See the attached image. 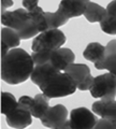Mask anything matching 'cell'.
I'll use <instances>...</instances> for the list:
<instances>
[{"label": "cell", "instance_id": "6da1fadb", "mask_svg": "<svg viewBox=\"0 0 116 129\" xmlns=\"http://www.w3.org/2000/svg\"><path fill=\"white\" fill-rule=\"evenodd\" d=\"M33 69L34 63L31 55L23 48H13L1 57V79L10 85L26 82Z\"/></svg>", "mask_w": 116, "mask_h": 129}, {"label": "cell", "instance_id": "7a4b0ae2", "mask_svg": "<svg viewBox=\"0 0 116 129\" xmlns=\"http://www.w3.org/2000/svg\"><path fill=\"white\" fill-rule=\"evenodd\" d=\"M1 24L15 30L22 40L33 38L39 34L34 19L25 9H17L12 12H2Z\"/></svg>", "mask_w": 116, "mask_h": 129}, {"label": "cell", "instance_id": "3957f363", "mask_svg": "<svg viewBox=\"0 0 116 129\" xmlns=\"http://www.w3.org/2000/svg\"><path fill=\"white\" fill-rule=\"evenodd\" d=\"M76 85L66 72L61 71L55 73L53 76L40 86V89L49 98H60L74 94L76 90Z\"/></svg>", "mask_w": 116, "mask_h": 129}, {"label": "cell", "instance_id": "277c9868", "mask_svg": "<svg viewBox=\"0 0 116 129\" xmlns=\"http://www.w3.org/2000/svg\"><path fill=\"white\" fill-rule=\"evenodd\" d=\"M89 90L94 98L104 100L114 99L116 96V75L109 72L96 76Z\"/></svg>", "mask_w": 116, "mask_h": 129}, {"label": "cell", "instance_id": "5b68a950", "mask_svg": "<svg viewBox=\"0 0 116 129\" xmlns=\"http://www.w3.org/2000/svg\"><path fill=\"white\" fill-rule=\"evenodd\" d=\"M65 43H66L65 34L58 29H53V30L41 32L33 40L31 48H32L33 52L54 51L62 46Z\"/></svg>", "mask_w": 116, "mask_h": 129}, {"label": "cell", "instance_id": "8992f818", "mask_svg": "<svg viewBox=\"0 0 116 129\" xmlns=\"http://www.w3.org/2000/svg\"><path fill=\"white\" fill-rule=\"evenodd\" d=\"M40 120L43 126L46 128L70 129L69 119H68V110L62 104H56L52 108L50 107Z\"/></svg>", "mask_w": 116, "mask_h": 129}, {"label": "cell", "instance_id": "52a82bcc", "mask_svg": "<svg viewBox=\"0 0 116 129\" xmlns=\"http://www.w3.org/2000/svg\"><path fill=\"white\" fill-rule=\"evenodd\" d=\"M65 72L73 80V82L80 90H89L94 78L87 64L71 63L65 69Z\"/></svg>", "mask_w": 116, "mask_h": 129}, {"label": "cell", "instance_id": "ba28073f", "mask_svg": "<svg viewBox=\"0 0 116 129\" xmlns=\"http://www.w3.org/2000/svg\"><path fill=\"white\" fill-rule=\"evenodd\" d=\"M97 117L86 108L73 109L70 113V129H93L97 124Z\"/></svg>", "mask_w": 116, "mask_h": 129}, {"label": "cell", "instance_id": "9c48e42d", "mask_svg": "<svg viewBox=\"0 0 116 129\" xmlns=\"http://www.w3.org/2000/svg\"><path fill=\"white\" fill-rule=\"evenodd\" d=\"M32 123V114L26 108L18 106L7 115V124L11 128H26Z\"/></svg>", "mask_w": 116, "mask_h": 129}, {"label": "cell", "instance_id": "30bf717a", "mask_svg": "<svg viewBox=\"0 0 116 129\" xmlns=\"http://www.w3.org/2000/svg\"><path fill=\"white\" fill-rule=\"evenodd\" d=\"M75 55L70 48L59 47L57 50L52 51L50 63L58 71H65L69 64L73 63Z\"/></svg>", "mask_w": 116, "mask_h": 129}, {"label": "cell", "instance_id": "8fae6325", "mask_svg": "<svg viewBox=\"0 0 116 129\" xmlns=\"http://www.w3.org/2000/svg\"><path fill=\"white\" fill-rule=\"evenodd\" d=\"M87 0H62L59 3L58 12L65 16L69 21L72 17H76L80 15H84L86 9Z\"/></svg>", "mask_w": 116, "mask_h": 129}, {"label": "cell", "instance_id": "7c38bea8", "mask_svg": "<svg viewBox=\"0 0 116 129\" xmlns=\"http://www.w3.org/2000/svg\"><path fill=\"white\" fill-rule=\"evenodd\" d=\"M84 58L94 62L95 68L98 70H101V66L104 61L105 57V46L98 42H93L87 45L86 50L83 53Z\"/></svg>", "mask_w": 116, "mask_h": 129}, {"label": "cell", "instance_id": "4fadbf2b", "mask_svg": "<svg viewBox=\"0 0 116 129\" xmlns=\"http://www.w3.org/2000/svg\"><path fill=\"white\" fill-rule=\"evenodd\" d=\"M21 38L18 34L12 28L5 27L1 29V57L7 55L11 50L19 45Z\"/></svg>", "mask_w": 116, "mask_h": 129}, {"label": "cell", "instance_id": "5bb4252c", "mask_svg": "<svg viewBox=\"0 0 116 129\" xmlns=\"http://www.w3.org/2000/svg\"><path fill=\"white\" fill-rule=\"evenodd\" d=\"M59 72L56 68H54L50 62L44 64H39V66H34V69L31 73V81L32 83L35 84L37 86H41L43 83L46 82L51 76H53L55 73Z\"/></svg>", "mask_w": 116, "mask_h": 129}, {"label": "cell", "instance_id": "9a60e30c", "mask_svg": "<svg viewBox=\"0 0 116 129\" xmlns=\"http://www.w3.org/2000/svg\"><path fill=\"white\" fill-rule=\"evenodd\" d=\"M91 109H93L94 113L101 117L116 119V101L114 99H101L100 101H96L93 103Z\"/></svg>", "mask_w": 116, "mask_h": 129}, {"label": "cell", "instance_id": "2e32d148", "mask_svg": "<svg viewBox=\"0 0 116 129\" xmlns=\"http://www.w3.org/2000/svg\"><path fill=\"white\" fill-rule=\"evenodd\" d=\"M106 15H107L106 9H104L103 7L99 6L93 1L86 2V9H85V12H84V16H85L88 22L101 23L106 17Z\"/></svg>", "mask_w": 116, "mask_h": 129}, {"label": "cell", "instance_id": "e0dca14e", "mask_svg": "<svg viewBox=\"0 0 116 129\" xmlns=\"http://www.w3.org/2000/svg\"><path fill=\"white\" fill-rule=\"evenodd\" d=\"M50 108V98L44 94H38L33 98L30 111L33 117L41 119Z\"/></svg>", "mask_w": 116, "mask_h": 129}, {"label": "cell", "instance_id": "ac0fdd59", "mask_svg": "<svg viewBox=\"0 0 116 129\" xmlns=\"http://www.w3.org/2000/svg\"><path fill=\"white\" fill-rule=\"evenodd\" d=\"M104 69L116 75V40H112L105 46V57L101 70Z\"/></svg>", "mask_w": 116, "mask_h": 129}, {"label": "cell", "instance_id": "d6986e66", "mask_svg": "<svg viewBox=\"0 0 116 129\" xmlns=\"http://www.w3.org/2000/svg\"><path fill=\"white\" fill-rule=\"evenodd\" d=\"M44 16H45L47 30L57 29L58 27L65 25L68 22V19L58 11H56L55 13H53V12H45Z\"/></svg>", "mask_w": 116, "mask_h": 129}, {"label": "cell", "instance_id": "ffe728a7", "mask_svg": "<svg viewBox=\"0 0 116 129\" xmlns=\"http://www.w3.org/2000/svg\"><path fill=\"white\" fill-rule=\"evenodd\" d=\"M18 101L15 100V97L10 92H1V114L8 115L17 107Z\"/></svg>", "mask_w": 116, "mask_h": 129}, {"label": "cell", "instance_id": "44dd1931", "mask_svg": "<svg viewBox=\"0 0 116 129\" xmlns=\"http://www.w3.org/2000/svg\"><path fill=\"white\" fill-rule=\"evenodd\" d=\"M52 51H41V52H33L31 54V58L33 60L34 66H39V64H44L50 62Z\"/></svg>", "mask_w": 116, "mask_h": 129}, {"label": "cell", "instance_id": "7402d4cb", "mask_svg": "<svg viewBox=\"0 0 116 129\" xmlns=\"http://www.w3.org/2000/svg\"><path fill=\"white\" fill-rule=\"evenodd\" d=\"M100 27L103 32L107 35H116V21L106 15V17L100 23Z\"/></svg>", "mask_w": 116, "mask_h": 129}, {"label": "cell", "instance_id": "603a6c76", "mask_svg": "<svg viewBox=\"0 0 116 129\" xmlns=\"http://www.w3.org/2000/svg\"><path fill=\"white\" fill-rule=\"evenodd\" d=\"M95 128L96 129H116V119L101 117L99 120H97Z\"/></svg>", "mask_w": 116, "mask_h": 129}, {"label": "cell", "instance_id": "cb8c5ba5", "mask_svg": "<svg viewBox=\"0 0 116 129\" xmlns=\"http://www.w3.org/2000/svg\"><path fill=\"white\" fill-rule=\"evenodd\" d=\"M106 12H107V16H110L113 19L116 21V0L111 1L106 8Z\"/></svg>", "mask_w": 116, "mask_h": 129}, {"label": "cell", "instance_id": "d4e9b609", "mask_svg": "<svg viewBox=\"0 0 116 129\" xmlns=\"http://www.w3.org/2000/svg\"><path fill=\"white\" fill-rule=\"evenodd\" d=\"M23 6L25 7V9H27V11H30L38 6V1L37 0H33V1H31V0H24Z\"/></svg>", "mask_w": 116, "mask_h": 129}, {"label": "cell", "instance_id": "484cf974", "mask_svg": "<svg viewBox=\"0 0 116 129\" xmlns=\"http://www.w3.org/2000/svg\"><path fill=\"white\" fill-rule=\"evenodd\" d=\"M12 5H13V1H3V0H2V1H1V11L3 10V8H5V9H6V8H8V7H11Z\"/></svg>", "mask_w": 116, "mask_h": 129}]
</instances>
